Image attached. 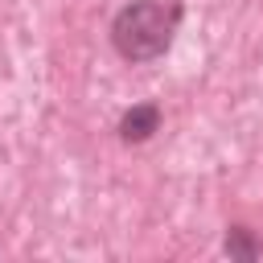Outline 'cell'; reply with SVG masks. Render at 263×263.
<instances>
[{
    "label": "cell",
    "instance_id": "2",
    "mask_svg": "<svg viewBox=\"0 0 263 263\" xmlns=\"http://www.w3.org/2000/svg\"><path fill=\"white\" fill-rule=\"evenodd\" d=\"M160 123H164L160 103H156V99H140V103H132V107L119 115L115 136H119L123 144H148V140L160 132Z\"/></svg>",
    "mask_w": 263,
    "mask_h": 263
},
{
    "label": "cell",
    "instance_id": "3",
    "mask_svg": "<svg viewBox=\"0 0 263 263\" xmlns=\"http://www.w3.org/2000/svg\"><path fill=\"white\" fill-rule=\"evenodd\" d=\"M222 255H230V259H238V263H255V259L263 255V238H259L247 222H234V226H226V234H222Z\"/></svg>",
    "mask_w": 263,
    "mask_h": 263
},
{
    "label": "cell",
    "instance_id": "1",
    "mask_svg": "<svg viewBox=\"0 0 263 263\" xmlns=\"http://www.w3.org/2000/svg\"><path fill=\"white\" fill-rule=\"evenodd\" d=\"M181 21H185L181 0H127L111 16L107 37H111V49L123 62L148 66V62H156L173 49Z\"/></svg>",
    "mask_w": 263,
    "mask_h": 263
}]
</instances>
